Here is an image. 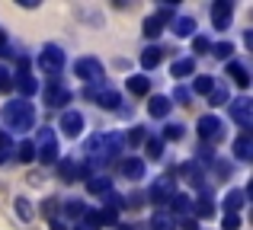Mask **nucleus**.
Here are the masks:
<instances>
[{"instance_id": "nucleus-1", "label": "nucleus", "mask_w": 253, "mask_h": 230, "mask_svg": "<svg viewBox=\"0 0 253 230\" xmlns=\"http://www.w3.org/2000/svg\"><path fill=\"white\" fill-rule=\"evenodd\" d=\"M0 118H3V125L10 131L26 134V131L36 128V106H32L29 99H6L3 106H0Z\"/></svg>"}, {"instance_id": "nucleus-2", "label": "nucleus", "mask_w": 253, "mask_h": 230, "mask_svg": "<svg viewBox=\"0 0 253 230\" xmlns=\"http://www.w3.org/2000/svg\"><path fill=\"white\" fill-rule=\"evenodd\" d=\"M36 64H39V70H42V74H48V77H58V74L64 70V64H68V51H64L61 45L48 42V45H42V48H39V55H36Z\"/></svg>"}, {"instance_id": "nucleus-3", "label": "nucleus", "mask_w": 253, "mask_h": 230, "mask_svg": "<svg viewBox=\"0 0 253 230\" xmlns=\"http://www.w3.org/2000/svg\"><path fill=\"white\" fill-rule=\"evenodd\" d=\"M196 131H199V144H205V147H211V144H221L224 141V122L218 118L215 112H209V115H199V122H196Z\"/></svg>"}, {"instance_id": "nucleus-4", "label": "nucleus", "mask_w": 253, "mask_h": 230, "mask_svg": "<svg viewBox=\"0 0 253 230\" xmlns=\"http://www.w3.org/2000/svg\"><path fill=\"white\" fill-rule=\"evenodd\" d=\"M42 96H45V106L48 109H68V102L74 99V93H71V87L61 80V77H48V83L42 87Z\"/></svg>"}, {"instance_id": "nucleus-5", "label": "nucleus", "mask_w": 253, "mask_h": 230, "mask_svg": "<svg viewBox=\"0 0 253 230\" xmlns=\"http://www.w3.org/2000/svg\"><path fill=\"white\" fill-rule=\"evenodd\" d=\"M36 160L39 163H58L61 160V147H58V134L55 128H42L39 131V141H36Z\"/></svg>"}, {"instance_id": "nucleus-6", "label": "nucleus", "mask_w": 253, "mask_h": 230, "mask_svg": "<svg viewBox=\"0 0 253 230\" xmlns=\"http://www.w3.org/2000/svg\"><path fill=\"white\" fill-rule=\"evenodd\" d=\"M228 115L237 128H244V134H250L253 128V99L250 96H237V99L228 102Z\"/></svg>"}, {"instance_id": "nucleus-7", "label": "nucleus", "mask_w": 253, "mask_h": 230, "mask_svg": "<svg viewBox=\"0 0 253 230\" xmlns=\"http://www.w3.org/2000/svg\"><path fill=\"white\" fill-rule=\"evenodd\" d=\"M122 150H125V134H119V131L99 134V137H96V154H93V160H90V163H96L99 157H103V160H116Z\"/></svg>"}, {"instance_id": "nucleus-8", "label": "nucleus", "mask_w": 253, "mask_h": 230, "mask_svg": "<svg viewBox=\"0 0 253 230\" xmlns=\"http://www.w3.org/2000/svg\"><path fill=\"white\" fill-rule=\"evenodd\" d=\"M103 74H106V67L96 55H84L74 61V77H81L84 83H103Z\"/></svg>"}, {"instance_id": "nucleus-9", "label": "nucleus", "mask_w": 253, "mask_h": 230, "mask_svg": "<svg viewBox=\"0 0 253 230\" xmlns=\"http://www.w3.org/2000/svg\"><path fill=\"white\" fill-rule=\"evenodd\" d=\"M176 195V179L173 176H157V179H151V189H148V198L154 201V205H167V201Z\"/></svg>"}, {"instance_id": "nucleus-10", "label": "nucleus", "mask_w": 253, "mask_h": 230, "mask_svg": "<svg viewBox=\"0 0 253 230\" xmlns=\"http://www.w3.org/2000/svg\"><path fill=\"white\" fill-rule=\"evenodd\" d=\"M58 128H61V134L64 137H81L84 134V128H86V118H84V112L81 109H64L61 112V118H58Z\"/></svg>"}, {"instance_id": "nucleus-11", "label": "nucleus", "mask_w": 253, "mask_h": 230, "mask_svg": "<svg viewBox=\"0 0 253 230\" xmlns=\"http://www.w3.org/2000/svg\"><path fill=\"white\" fill-rule=\"evenodd\" d=\"M209 13H211V26H215L218 32H224L231 26V19H234V3H231V0H215V3L209 6Z\"/></svg>"}, {"instance_id": "nucleus-12", "label": "nucleus", "mask_w": 253, "mask_h": 230, "mask_svg": "<svg viewBox=\"0 0 253 230\" xmlns=\"http://www.w3.org/2000/svg\"><path fill=\"white\" fill-rule=\"evenodd\" d=\"M93 99H96V106L106 109V112H122V93H119L116 87H106V83H103Z\"/></svg>"}, {"instance_id": "nucleus-13", "label": "nucleus", "mask_w": 253, "mask_h": 230, "mask_svg": "<svg viewBox=\"0 0 253 230\" xmlns=\"http://www.w3.org/2000/svg\"><path fill=\"white\" fill-rule=\"evenodd\" d=\"M119 173H122L128 182H141L144 176H148V163H144L141 157H125V160L119 163Z\"/></svg>"}, {"instance_id": "nucleus-14", "label": "nucleus", "mask_w": 253, "mask_h": 230, "mask_svg": "<svg viewBox=\"0 0 253 230\" xmlns=\"http://www.w3.org/2000/svg\"><path fill=\"white\" fill-rule=\"evenodd\" d=\"M13 87L19 90V99H29V96L39 93V80L29 74V70H19V74L13 77Z\"/></svg>"}, {"instance_id": "nucleus-15", "label": "nucleus", "mask_w": 253, "mask_h": 230, "mask_svg": "<svg viewBox=\"0 0 253 230\" xmlns=\"http://www.w3.org/2000/svg\"><path fill=\"white\" fill-rule=\"evenodd\" d=\"M167 208H170V218L173 221H179V218H189V214H192V198H189V195H186V192H176V195H173V198L167 201Z\"/></svg>"}, {"instance_id": "nucleus-16", "label": "nucleus", "mask_w": 253, "mask_h": 230, "mask_svg": "<svg viewBox=\"0 0 253 230\" xmlns=\"http://www.w3.org/2000/svg\"><path fill=\"white\" fill-rule=\"evenodd\" d=\"M221 205H224V214H241L244 205H247V192H244V189H228Z\"/></svg>"}, {"instance_id": "nucleus-17", "label": "nucleus", "mask_w": 253, "mask_h": 230, "mask_svg": "<svg viewBox=\"0 0 253 230\" xmlns=\"http://www.w3.org/2000/svg\"><path fill=\"white\" fill-rule=\"evenodd\" d=\"M228 77H231V83L241 87V90L250 87V70H247V64H244V61H228Z\"/></svg>"}, {"instance_id": "nucleus-18", "label": "nucleus", "mask_w": 253, "mask_h": 230, "mask_svg": "<svg viewBox=\"0 0 253 230\" xmlns=\"http://www.w3.org/2000/svg\"><path fill=\"white\" fill-rule=\"evenodd\" d=\"M170 77H173V80L196 77V58H176V61L170 64Z\"/></svg>"}, {"instance_id": "nucleus-19", "label": "nucleus", "mask_w": 253, "mask_h": 230, "mask_svg": "<svg viewBox=\"0 0 253 230\" xmlns=\"http://www.w3.org/2000/svg\"><path fill=\"white\" fill-rule=\"evenodd\" d=\"M125 90H128L131 96H148L151 93V77L148 74H131V77H125Z\"/></svg>"}, {"instance_id": "nucleus-20", "label": "nucleus", "mask_w": 253, "mask_h": 230, "mask_svg": "<svg viewBox=\"0 0 253 230\" xmlns=\"http://www.w3.org/2000/svg\"><path fill=\"white\" fill-rule=\"evenodd\" d=\"M231 150H234V157H237L241 163H250V160H253V141H250V134H241V137H234Z\"/></svg>"}, {"instance_id": "nucleus-21", "label": "nucleus", "mask_w": 253, "mask_h": 230, "mask_svg": "<svg viewBox=\"0 0 253 230\" xmlns=\"http://www.w3.org/2000/svg\"><path fill=\"white\" fill-rule=\"evenodd\" d=\"M170 29H173L176 38H192V35H196V19H192V16H176L170 23Z\"/></svg>"}, {"instance_id": "nucleus-22", "label": "nucleus", "mask_w": 253, "mask_h": 230, "mask_svg": "<svg viewBox=\"0 0 253 230\" xmlns=\"http://www.w3.org/2000/svg\"><path fill=\"white\" fill-rule=\"evenodd\" d=\"M84 182H86V192H90V195H109L112 192V179H109V176L93 173L90 179H84Z\"/></svg>"}, {"instance_id": "nucleus-23", "label": "nucleus", "mask_w": 253, "mask_h": 230, "mask_svg": "<svg viewBox=\"0 0 253 230\" xmlns=\"http://www.w3.org/2000/svg\"><path fill=\"white\" fill-rule=\"evenodd\" d=\"M161 61H164V48H161L157 42H151L148 48L141 51V67H144V70H154Z\"/></svg>"}, {"instance_id": "nucleus-24", "label": "nucleus", "mask_w": 253, "mask_h": 230, "mask_svg": "<svg viewBox=\"0 0 253 230\" xmlns=\"http://www.w3.org/2000/svg\"><path fill=\"white\" fill-rule=\"evenodd\" d=\"M192 211L199 214L202 221H209V218H215V198H211L209 192H202L196 201H192Z\"/></svg>"}, {"instance_id": "nucleus-25", "label": "nucleus", "mask_w": 253, "mask_h": 230, "mask_svg": "<svg viewBox=\"0 0 253 230\" xmlns=\"http://www.w3.org/2000/svg\"><path fill=\"white\" fill-rule=\"evenodd\" d=\"M170 109H173L170 96H151V102H148V115L151 118H167Z\"/></svg>"}, {"instance_id": "nucleus-26", "label": "nucleus", "mask_w": 253, "mask_h": 230, "mask_svg": "<svg viewBox=\"0 0 253 230\" xmlns=\"http://www.w3.org/2000/svg\"><path fill=\"white\" fill-rule=\"evenodd\" d=\"M215 87H218V83H215V77H211V74H196V77H192V90H189V93H196V96H209Z\"/></svg>"}, {"instance_id": "nucleus-27", "label": "nucleus", "mask_w": 253, "mask_h": 230, "mask_svg": "<svg viewBox=\"0 0 253 230\" xmlns=\"http://www.w3.org/2000/svg\"><path fill=\"white\" fill-rule=\"evenodd\" d=\"M13 211H16V218L23 221V224H32V218H36V211H32V201L23 198V195H16V201H13Z\"/></svg>"}, {"instance_id": "nucleus-28", "label": "nucleus", "mask_w": 253, "mask_h": 230, "mask_svg": "<svg viewBox=\"0 0 253 230\" xmlns=\"http://www.w3.org/2000/svg\"><path fill=\"white\" fill-rule=\"evenodd\" d=\"M141 32H144V38H148V42H157V38H161V32H164V23L157 16H144Z\"/></svg>"}, {"instance_id": "nucleus-29", "label": "nucleus", "mask_w": 253, "mask_h": 230, "mask_svg": "<svg viewBox=\"0 0 253 230\" xmlns=\"http://www.w3.org/2000/svg\"><path fill=\"white\" fill-rule=\"evenodd\" d=\"M186 137V125L183 122H167L164 125V131H161V141L167 144V141H183Z\"/></svg>"}, {"instance_id": "nucleus-30", "label": "nucleus", "mask_w": 253, "mask_h": 230, "mask_svg": "<svg viewBox=\"0 0 253 230\" xmlns=\"http://www.w3.org/2000/svg\"><path fill=\"white\" fill-rule=\"evenodd\" d=\"M86 208H90V205H86L84 198H68V201H64V208H61V211L68 214V218H74V221H84Z\"/></svg>"}, {"instance_id": "nucleus-31", "label": "nucleus", "mask_w": 253, "mask_h": 230, "mask_svg": "<svg viewBox=\"0 0 253 230\" xmlns=\"http://www.w3.org/2000/svg\"><path fill=\"white\" fill-rule=\"evenodd\" d=\"M144 157H148V160H164V141L157 134H148V141H144Z\"/></svg>"}, {"instance_id": "nucleus-32", "label": "nucleus", "mask_w": 253, "mask_h": 230, "mask_svg": "<svg viewBox=\"0 0 253 230\" xmlns=\"http://www.w3.org/2000/svg\"><path fill=\"white\" fill-rule=\"evenodd\" d=\"M13 157H16L19 163H32L36 160V144L32 141H19L16 147H13Z\"/></svg>"}, {"instance_id": "nucleus-33", "label": "nucleus", "mask_w": 253, "mask_h": 230, "mask_svg": "<svg viewBox=\"0 0 253 230\" xmlns=\"http://www.w3.org/2000/svg\"><path fill=\"white\" fill-rule=\"evenodd\" d=\"M148 230H176V221H173L170 214H151Z\"/></svg>"}, {"instance_id": "nucleus-34", "label": "nucleus", "mask_w": 253, "mask_h": 230, "mask_svg": "<svg viewBox=\"0 0 253 230\" xmlns=\"http://www.w3.org/2000/svg\"><path fill=\"white\" fill-rule=\"evenodd\" d=\"M13 147H16V144L10 141V134H6V131H0V166L13 160Z\"/></svg>"}, {"instance_id": "nucleus-35", "label": "nucleus", "mask_w": 253, "mask_h": 230, "mask_svg": "<svg viewBox=\"0 0 253 230\" xmlns=\"http://www.w3.org/2000/svg\"><path fill=\"white\" fill-rule=\"evenodd\" d=\"M231 51H234V45H231V42H215V45L209 48V55H215L218 61L228 64V61H231Z\"/></svg>"}, {"instance_id": "nucleus-36", "label": "nucleus", "mask_w": 253, "mask_h": 230, "mask_svg": "<svg viewBox=\"0 0 253 230\" xmlns=\"http://www.w3.org/2000/svg\"><path fill=\"white\" fill-rule=\"evenodd\" d=\"M231 102V93H228V87H215L209 93V106H228Z\"/></svg>"}, {"instance_id": "nucleus-37", "label": "nucleus", "mask_w": 253, "mask_h": 230, "mask_svg": "<svg viewBox=\"0 0 253 230\" xmlns=\"http://www.w3.org/2000/svg\"><path fill=\"white\" fill-rule=\"evenodd\" d=\"M103 208H109V211H122V208H125V198H122V195H119V192H109V195H103Z\"/></svg>"}, {"instance_id": "nucleus-38", "label": "nucleus", "mask_w": 253, "mask_h": 230, "mask_svg": "<svg viewBox=\"0 0 253 230\" xmlns=\"http://www.w3.org/2000/svg\"><path fill=\"white\" fill-rule=\"evenodd\" d=\"M215 160H218V157H215V150H211V147H205V144H199L196 160H192V163H205V166H211Z\"/></svg>"}, {"instance_id": "nucleus-39", "label": "nucleus", "mask_w": 253, "mask_h": 230, "mask_svg": "<svg viewBox=\"0 0 253 230\" xmlns=\"http://www.w3.org/2000/svg\"><path fill=\"white\" fill-rule=\"evenodd\" d=\"M144 141H148V128H141V125H135L125 137V144H144Z\"/></svg>"}, {"instance_id": "nucleus-40", "label": "nucleus", "mask_w": 253, "mask_h": 230, "mask_svg": "<svg viewBox=\"0 0 253 230\" xmlns=\"http://www.w3.org/2000/svg\"><path fill=\"white\" fill-rule=\"evenodd\" d=\"M192 48H196V55H209L211 42H209L205 35H199V32H196V35H192Z\"/></svg>"}, {"instance_id": "nucleus-41", "label": "nucleus", "mask_w": 253, "mask_h": 230, "mask_svg": "<svg viewBox=\"0 0 253 230\" xmlns=\"http://www.w3.org/2000/svg\"><path fill=\"white\" fill-rule=\"evenodd\" d=\"M6 90H13V74L6 64H0V93H6Z\"/></svg>"}, {"instance_id": "nucleus-42", "label": "nucleus", "mask_w": 253, "mask_h": 230, "mask_svg": "<svg viewBox=\"0 0 253 230\" xmlns=\"http://www.w3.org/2000/svg\"><path fill=\"white\" fill-rule=\"evenodd\" d=\"M42 214H45L48 221H55V218H58V198H45V201H42Z\"/></svg>"}, {"instance_id": "nucleus-43", "label": "nucleus", "mask_w": 253, "mask_h": 230, "mask_svg": "<svg viewBox=\"0 0 253 230\" xmlns=\"http://www.w3.org/2000/svg\"><path fill=\"white\" fill-rule=\"evenodd\" d=\"M221 227L224 230H241V214H224V218H221Z\"/></svg>"}, {"instance_id": "nucleus-44", "label": "nucleus", "mask_w": 253, "mask_h": 230, "mask_svg": "<svg viewBox=\"0 0 253 230\" xmlns=\"http://www.w3.org/2000/svg\"><path fill=\"white\" fill-rule=\"evenodd\" d=\"M13 55V45H10V38H6V32L0 29V58H10Z\"/></svg>"}, {"instance_id": "nucleus-45", "label": "nucleus", "mask_w": 253, "mask_h": 230, "mask_svg": "<svg viewBox=\"0 0 253 230\" xmlns=\"http://www.w3.org/2000/svg\"><path fill=\"white\" fill-rule=\"evenodd\" d=\"M189 96H192V93H189V90H186V87H176V90H173V96H170V102L176 99L179 106H186V99H189Z\"/></svg>"}, {"instance_id": "nucleus-46", "label": "nucleus", "mask_w": 253, "mask_h": 230, "mask_svg": "<svg viewBox=\"0 0 253 230\" xmlns=\"http://www.w3.org/2000/svg\"><path fill=\"white\" fill-rule=\"evenodd\" d=\"M51 230H68V224H64V221H58V218H55V221H51Z\"/></svg>"}, {"instance_id": "nucleus-47", "label": "nucleus", "mask_w": 253, "mask_h": 230, "mask_svg": "<svg viewBox=\"0 0 253 230\" xmlns=\"http://www.w3.org/2000/svg\"><path fill=\"white\" fill-rule=\"evenodd\" d=\"M74 230H86V227H84V224H77V227H74Z\"/></svg>"}, {"instance_id": "nucleus-48", "label": "nucleus", "mask_w": 253, "mask_h": 230, "mask_svg": "<svg viewBox=\"0 0 253 230\" xmlns=\"http://www.w3.org/2000/svg\"><path fill=\"white\" fill-rule=\"evenodd\" d=\"M116 230H131V227H116Z\"/></svg>"}]
</instances>
